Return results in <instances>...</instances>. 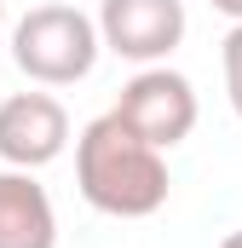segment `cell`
Here are the masks:
<instances>
[{"label": "cell", "instance_id": "10", "mask_svg": "<svg viewBox=\"0 0 242 248\" xmlns=\"http://www.w3.org/2000/svg\"><path fill=\"white\" fill-rule=\"evenodd\" d=\"M0 23H6V0H0Z\"/></svg>", "mask_w": 242, "mask_h": 248}, {"label": "cell", "instance_id": "8", "mask_svg": "<svg viewBox=\"0 0 242 248\" xmlns=\"http://www.w3.org/2000/svg\"><path fill=\"white\" fill-rule=\"evenodd\" d=\"M208 6H213V12H225L231 23H242V0H208Z\"/></svg>", "mask_w": 242, "mask_h": 248}, {"label": "cell", "instance_id": "6", "mask_svg": "<svg viewBox=\"0 0 242 248\" xmlns=\"http://www.w3.org/2000/svg\"><path fill=\"white\" fill-rule=\"evenodd\" d=\"M0 248H58V208L29 168H0Z\"/></svg>", "mask_w": 242, "mask_h": 248}, {"label": "cell", "instance_id": "3", "mask_svg": "<svg viewBox=\"0 0 242 248\" xmlns=\"http://www.w3.org/2000/svg\"><path fill=\"white\" fill-rule=\"evenodd\" d=\"M116 116L133 127L144 144L173 150V144H184V139H190V127H196V87L184 81L179 69L150 63V69H138V75L121 87Z\"/></svg>", "mask_w": 242, "mask_h": 248}, {"label": "cell", "instance_id": "5", "mask_svg": "<svg viewBox=\"0 0 242 248\" xmlns=\"http://www.w3.org/2000/svg\"><path fill=\"white\" fill-rule=\"evenodd\" d=\"M69 144V110L52 93H12L0 98V162L6 168H46Z\"/></svg>", "mask_w": 242, "mask_h": 248}, {"label": "cell", "instance_id": "2", "mask_svg": "<svg viewBox=\"0 0 242 248\" xmlns=\"http://www.w3.org/2000/svg\"><path fill=\"white\" fill-rule=\"evenodd\" d=\"M104 52L98 17L75 12V6H29L12 23V63L35 81V87H75L92 75V63Z\"/></svg>", "mask_w": 242, "mask_h": 248}, {"label": "cell", "instance_id": "1", "mask_svg": "<svg viewBox=\"0 0 242 248\" xmlns=\"http://www.w3.org/2000/svg\"><path fill=\"white\" fill-rule=\"evenodd\" d=\"M75 185L87 196V208L110 214V219H150L167 202V162L156 144H144L116 110L81 127L75 139Z\"/></svg>", "mask_w": 242, "mask_h": 248}, {"label": "cell", "instance_id": "9", "mask_svg": "<svg viewBox=\"0 0 242 248\" xmlns=\"http://www.w3.org/2000/svg\"><path fill=\"white\" fill-rule=\"evenodd\" d=\"M219 248H242V231H231V237H225V243H219Z\"/></svg>", "mask_w": 242, "mask_h": 248}, {"label": "cell", "instance_id": "7", "mask_svg": "<svg viewBox=\"0 0 242 248\" xmlns=\"http://www.w3.org/2000/svg\"><path fill=\"white\" fill-rule=\"evenodd\" d=\"M219 69H225V98H231V110L242 122V23H231L225 41H219Z\"/></svg>", "mask_w": 242, "mask_h": 248}, {"label": "cell", "instance_id": "4", "mask_svg": "<svg viewBox=\"0 0 242 248\" xmlns=\"http://www.w3.org/2000/svg\"><path fill=\"white\" fill-rule=\"evenodd\" d=\"M184 0H104L98 6V35H104V52L138 63H167V52L184 41Z\"/></svg>", "mask_w": 242, "mask_h": 248}]
</instances>
